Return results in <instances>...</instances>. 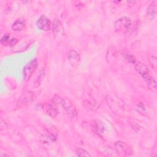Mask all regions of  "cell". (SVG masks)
Masks as SVG:
<instances>
[{"label": "cell", "instance_id": "cell-1", "mask_svg": "<svg viewBox=\"0 0 157 157\" xmlns=\"http://www.w3.org/2000/svg\"><path fill=\"white\" fill-rule=\"evenodd\" d=\"M53 101L62 106L65 112L70 118H74L77 116V110L75 107L67 98L56 95L53 99Z\"/></svg>", "mask_w": 157, "mask_h": 157}, {"label": "cell", "instance_id": "cell-2", "mask_svg": "<svg viewBox=\"0 0 157 157\" xmlns=\"http://www.w3.org/2000/svg\"><path fill=\"white\" fill-rule=\"evenodd\" d=\"M131 20L129 17H122L119 18L114 23V28L116 31L126 32L130 28Z\"/></svg>", "mask_w": 157, "mask_h": 157}, {"label": "cell", "instance_id": "cell-3", "mask_svg": "<svg viewBox=\"0 0 157 157\" xmlns=\"http://www.w3.org/2000/svg\"><path fill=\"white\" fill-rule=\"evenodd\" d=\"M115 149L119 155L123 156H128L133 153V150L127 144L123 141H117L114 144Z\"/></svg>", "mask_w": 157, "mask_h": 157}, {"label": "cell", "instance_id": "cell-4", "mask_svg": "<svg viewBox=\"0 0 157 157\" xmlns=\"http://www.w3.org/2000/svg\"><path fill=\"white\" fill-rule=\"evenodd\" d=\"M37 66V62L36 59H34L28 62L24 67L23 71V79L25 81H28Z\"/></svg>", "mask_w": 157, "mask_h": 157}, {"label": "cell", "instance_id": "cell-5", "mask_svg": "<svg viewBox=\"0 0 157 157\" xmlns=\"http://www.w3.org/2000/svg\"><path fill=\"white\" fill-rule=\"evenodd\" d=\"M91 128L93 131L98 135L103 137V136L106 133L107 127L102 121L95 120L91 123Z\"/></svg>", "mask_w": 157, "mask_h": 157}, {"label": "cell", "instance_id": "cell-6", "mask_svg": "<svg viewBox=\"0 0 157 157\" xmlns=\"http://www.w3.org/2000/svg\"><path fill=\"white\" fill-rule=\"evenodd\" d=\"M133 64L134 65V68L136 71L140 75H141L144 80H145L150 76L147 67L144 63L139 61H136Z\"/></svg>", "mask_w": 157, "mask_h": 157}, {"label": "cell", "instance_id": "cell-7", "mask_svg": "<svg viewBox=\"0 0 157 157\" xmlns=\"http://www.w3.org/2000/svg\"><path fill=\"white\" fill-rule=\"evenodd\" d=\"M36 26L42 31H48L50 29L51 23L50 20L44 15L40 16L36 22Z\"/></svg>", "mask_w": 157, "mask_h": 157}, {"label": "cell", "instance_id": "cell-8", "mask_svg": "<svg viewBox=\"0 0 157 157\" xmlns=\"http://www.w3.org/2000/svg\"><path fill=\"white\" fill-rule=\"evenodd\" d=\"M56 104L57 103L55 101L52 100L49 101L45 105V110L50 116L55 117L58 115V109Z\"/></svg>", "mask_w": 157, "mask_h": 157}, {"label": "cell", "instance_id": "cell-9", "mask_svg": "<svg viewBox=\"0 0 157 157\" xmlns=\"http://www.w3.org/2000/svg\"><path fill=\"white\" fill-rule=\"evenodd\" d=\"M18 42L17 39L13 37L9 34H5L1 39V44L6 46H13Z\"/></svg>", "mask_w": 157, "mask_h": 157}, {"label": "cell", "instance_id": "cell-10", "mask_svg": "<svg viewBox=\"0 0 157 157\" xmlns=\"http://www.w3.org/2000/svg\"><path fill=\"white\" fill-rule=\"evenodd\" d=\"M34 100H35V95L31 91H28L25 93L20 99V104L26 105L30 104Z\"/></svg>", "mask_w": 157, "mask_h": 157}, {"label": "cell", "instance_id": "cell-11", "mask_svg": "<svg viewBox=\"0 0 157 157\" xmlns=\"http://www.w3.org/2000/svg\"><path fill=\"white\" fill-rule=\"evenodd\" d=\"M156 4H157V2L156 1H154L147 9V11H146L147 15L150 20H153L156 15V9H157Z\"/></svg>", "mask_w": 157, "mask_h": 157}, {"label": "cell", "instance_id": "cell-12", "mask_svg": "<svg viewBox=\"0 0 157 157\" xmlns=\"http://www.w3.org/2000/svg\"><path fill=\"white\" fill-rule=\"evenodd\" d=\"M67 58L70 63L73 66H74L75 64H77L78 63L80 57L78 53L75 50H71L68 53Z\"/></svg>", "mask_w": 157, "mask_h": 157}, {"label": "cell", "instance_id": "cell-13", "mask_svg": "<svg viewBox=\"0 0 157 157\" xmlns=\"http://www.w3.org/2000/svg\"><path fill=\"white\" fill-rule=\"evenodd\" d=\"M25 20L22 18H18L13 22L12 26V28L15 31H20L25 28Z\"/></svg>", "mask_w": 157, "mask_h": 157}, {"label": "cell", "instance_id": "cell-14", "mask_svg": "<svg viewBox=\"0 0 157 157\" xmlns=\"http://www.w3.org/2000/svg\"><path fill=\"white\" fill-rule=\"evenodd\" d=\"M45 77V70L43 67H41L38 72L37 76L34 81V86L35 87L37 88L40 85V83Z\"/></svg>", "mask_w": 157, "mask_h": 157}, {"label": "cell", "instance_id": "cell-15", "mask_svg": "<svg viewBox=\"0 0 157 157\" xmlns=\"http://www.w3.org/2000/svg\"><path fill=\"white\" fill-rule=\"evenodd\" d=\"M53 34H54L55 37H56V36L59 35V34H60L62 31L61 24L60 21H58L57 19H55V21H53Z\"/></svg>", "mask_w": 157, "mask_h": 157}, {"label": "cell", "instance_id": "cell-16", "mask_svg": "<svg viewBox=\"0 0 157 157\" xmlns=\"http://www.w3.org/2000/svg\"><path fill=\"white\" fill-rule=\"evenodd\" d=\"M83 105L85 106V107L88 108L90 110H94L95 109H97L99 107V105H98L97 102H93L91 101H85Z\"/></svg>", "mask_w": 157, "mask_h": 157}, {"label": "cell", "instance_id": "cell-17", "mask_svg": "<svg viewBox=\"0 0 157 157\" xmlns=\"http://www.w3.org/2000/svg\"><path fill=\"white\" fill-rule=\"evenodd\" d=\"M135 109L137 112H139L141 115H145L147 114V110L145 107V105L142 102H139L138 104H137L135 107Z\"/></svg>", "mask_w": 157, "mask_h": 157}, {"label": "cell", "instance_id": "cell-18", "mask_svg": "<svg viewBox=\"0 0 157 157\" xmlns=\"http://www.w3.org/2000/svg\"><path fill=\"white\" fill-rule=\"evenodd\" d=\"M76 155L78 156H85V157H88V156H91V155H90V153L85 150L83 149V148H77L76 150Z\"/></svg>", "mask_w": 157, "mask_h": 157}, {"label": "cell", "instance_id": "cell-19", "mask_svg": "<svg viewBox=\"0 0 157 157\" xmlns=\"http://www.w3.org/2000/svg\"><path fill=\"white\" fill-rule=\"evenodd\" d=\"M123 55H124V58L130 63L131 64H134L136 61V59L135 58V57L132 55L131 53H128V52H125V53H123Z\"/></svg>", "mask_w": 157, "mask_h": 157}, {"label": "cell", "instance_id": "cell-20", "mask_svg": "<svg viewBox=\"0 0 157 157\" xmlns=\"http://www.w3.org/2000/svg\"><path fill=\"white\" fill-rule=\"evenodd\" d=\"M148 60L150 62V64L151 66L155 70L156 69L157 66V61H156V58L151 55H150L148 56Z\"/></svg>", "mask_w": 157, "mask_h": 157}, {"label": "cell", "instance_id": "cell-21", "mask_svg": "<svg viewBox=\"0 0 157 157\" xmlns=\"http://www.w3.org/2000/svg\"><path fill=\"white\" fill-rule=\"evenodd\" d=\"M156 155H157V149H156V147H155L152 150L151 156H156Z\"/></svg>", "mask_w": 157, "mask_h": 157}]
</instances>
